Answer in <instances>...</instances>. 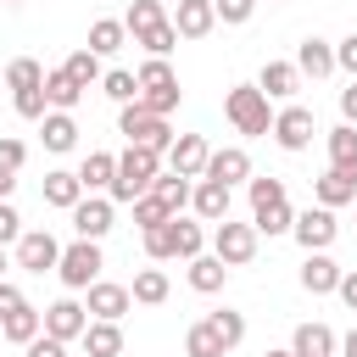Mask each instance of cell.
<instances>
[{
  "instance_id": "6da1fadb",
  "label": "cell",
  "mask_w": 357,
  "mask_h": 357,
  "mask_svg": "<svg viewBox=\"0 0 357 357\" xmlns=\"http://www.w3.org/2000/svg\"><path fill=\"white\" fill-rule=\"evenodd\" d=\"M156 173H162V151H151V145H128V151L117 156V178H112V190H106V195L134 206V201L151 190V178H156Z\"/></svg>"
},
{
  "instance_id": "7a4b0ae2",
  "label": "cell",
  "mask_w": 357,
  "mask_h": 357,
  "mask_svg": "<svg viewBox=\"0 0 357 357\" xmlns=\"http://www.w3.org/2000/svg\"><path fill=\"white\" fill-rule=\"evenodd\" d=\"M223 117L240 128V134H273V106H268V95L257 89V84H234L229 95H223Z\"/></svg>"
},
{
  "instance_id": "3957f363",
  "label": "cell",
  "mask_w": 357,
  "mask_h": 357,
  "mask_svg": "<svg viewBox=\"0 0 357 357\" xmlns=\"http://www.w3.org/2000/svg\"><path fill=\"white\" fill-rule=\"evenodd\" d=\"M117 134H128V145H151V151H162V156H167V145L178 139V134L167 128V117H156V112L139 106V100H128V106L117 112Z\"/></svg>"
},
{
  "instance_id": "277c9868",
  "label": "cell",
  "mask_w": 357,
  "mask_h": 357,
  "mask_svg": "<svg viewBox=\"0 0 357 357\" xmlns=\"http://www.w3.org/2000/svg\"><path fill=\"white\" fill-rule=\"evenodd\" d=\"M134 78H139V106H151L156 117H167L178 106V73L167 67V56H151Z\"/></svg>"
},
{
  "instance_id": "5b68a950",
  "label": "cell",
  "mask_w": 357,
  "mask_h": 357,
  "mask_svg": "<svg viewBox=\"0 0 357 357\" xmlns=\"http://www.w3.org/2000/svg\"><path fill=\"white\" fill-rule=\"evenodd\" d=\"M100 240H73V245H61V262H56V279L67 284V290H89L95 279H100Z\"/></svg>"
},
{
  "instance_id": "8992f818",
  "label": "cell",
  "mask_w": 357,
  "mask_h": 357,
  "mask_svg": "<svg viewBox=\"0 0 357 357\" xmlns=\"http://www.w3.org/2000/svg\"><path fill=\"white\" fill-rule=\"evenodd\" d=\"M212 251H218L229 268H245V262L257 257V223H234V218H223V223L212 229Z\"/></svg>"
},
{
  "instance_id": "52a82bcc",
  "label": "cell",
  "mask_w": 357,
  "mask_h": 357,
  "mask_svg": "<svg viewBox=\"0 0 357 357\" xmlns=\"http://www.w3.org/2000/svg\"><path fill=\"white\" fill-rule=\"evenodd\" d=\"M56 262H61L56 234H50V229H22V240H17V268H22V273H56Z\"/></svg>"
},
{
  "instance_id": "ba28073f",
  "label": "cell",
  "mask_w": 357,
  "mask_h": 357,
  "mask_svg": "<svg viewBox=\"0 0 357 357\" xmlns=\"http://www.w3.org/2000/svg\"><path fill=\"white\" fill-rule=\"evenodd\" d=\"M312 134H318V117H312L307 106H284V112H273V139H279V151H307Z\"/></svg>"
},
{
  "instance_id": "9c48e42d",
  "label": "cell",
  "mask_w": 357,
  "mask_h": 357,
  "mask_svg": "<svg viewBox=\"0 0 357 357\" xmlns=\"http://www.w3.org/2000/svg\"><path fill=\"white\" fill-rule=\"evenodd\" d=\"M290 234L301 240V251H329L335 234H340V223H335L329 206H307V212H296V229Z\"/></svg>"
},
{
  "instance_id": "30bf717a",
  "label": "cell",
  "mask_w": 357,
  "mask_h": 357,
  "mask_svg": "<svg viewBox=\"0 0 357 357\" xmlns=\"http://www.w3.org/2000/svg\"><path fill=\"white\" fill-rule=\"evenodd\" d=\"M84 329H89V307L84 301H73V296H61V301H50L45 307V335H56V340H84Z\"/></svg>"
},
{
  "instance_id": "8fae6325",
  "label": "cell",
  "mask_w": 357,
  "mask_h": 357,
  "mask_svg": "<svg viewBox=\"0 0 357 357\" xmlns=\"http://www.w3.org/2000/svg\"><path fill=\"white\" fill-rule=\"evenodd\" d=\"M112 195H84L78 206H73V229H78V240H106L112 234Z\"/></svg>"
},
{
  "instance_id": "7c38bea8",
  "label": "cell",
  "mask_w": 357,
  "mask_h": 357,
  "mask_svg": "<svg viewBox=\"0 0 357 357\" xmlns=\"http://www.w3.org/2000/svg\"><path fill=\"white\" fill-rule=\"evenodd\" d=\"M206 156H212V145H206L201 134H178V139L167 145V167L184 173V178H201V173H206Z\"/></svg>"
},
{
  "instance_id": "4fadbf2b",
  "label": "cell",
  "mask_w": 357,
  "mask_h": 357,
  "mask_svg": "<svg viewBox=\"0 0 357 357\" xmlns=\"http://www.w3.org/2000/svg\"><path fill=\"white\" fill-rule=\"evenodd\" d=\"M201 178H218V184H229V190H234V184H251V156H245L240 145H223V151L206 156V173H201Z\"/></svg>"
},
{
  "instance_id": "5bb4252c",
  "label": "cell",
  "mask_w": 357,
  "mask_h": 357,
  "mask_svg": "<svg viewBox=\"0 0 357 357\" xmlns=\"http://www.w3.org/2000/svg\"><path fill=\"white\" fill-rule=\"evenodd\" d=\"M128 301H134V290H128V284L95 279V284H89V301H84V307H89V318H112V324H117V318L128 312Z\"/></svg>"
},
{
  "instance_id": "9a60e30c",
  "label": "cell",
  "mask_w": 357,
  "mask_h": 357,
  "mask_svg": "<svg viewBox=\"0 0 357 357\" xmlns=\"http://www.w3.org/2000/svg\"><path fill=\"white\" fill-rule=\"evenodd\" d=\"M173 28H178V39H206V33L218 28V6H212V0H178Z\"/></svg>"
},
{
  "instance_id": "2e32d148",
  "label": "cell",
  "mask_w": 357,
  "mask_h": 357,
  "mask_svg": "<svg viewBox=\"0 0 357 357\" xmlns=\"http://www.w3.org/2000/svg\"><path fill=\"white\" fill-rule=\"evenodd\" d=\"M257 89H262L268 100H290V95L301 89V67H296V61H268V67L257 73Z\"/></svg>"
},
{
  "instance_id": "e0dca14e",
  "label": "cell",
  "mask_w": 357,
  "mask_h": 357,
  "mask_svg": "<svg viewBox=\"0 0 357 357\" xmlns=\"http://www.w3.org/2000/svg\"><path fill=\"white\" fill-rule=\"evenodd\" d=\"M335 284H340V262H335L329 251H307V262H301V290L329 296Z\"/></svg>"
},
{
  "instance_id": "ac0fdd59",
  "label": "cell",
  "mask_w": 357,
  "mask_h": 357,
  "mask_svg": "<svg viewBox=\"0 0 357 357\" xmlns=\"http://www.w3.org/2000/svg\"><path fill=\"white\" fill-rule=\"evenodd\" d=\"M290 351H296V357H335V351H340V340H335V329H329V324H296Z\"/></svg>"
},
{
  "instance_id": "d6986e66",
  "label": "cell",
  "mask_w": 357,
  "mask_h": 357,
  "mask_svg": "<svg viewBox=\"0 0 357 357\" xmlns=\"http://www.w3.org/2000/svg\"><path fill=\"white\" fill-rule=\"evenodd\" d=\"M190 206H195V218H201V223H223V218H229V184L201 178V184H195V195H190Z\"/></svg>"
},
{
  "instance_id": "ffe728a7",
  "label": "cell",
  "mask_w": 357,
  "mask_h": 357,
  "mask_svg": "<svg viewBox=\"0 0 357 357\" xmlns=\"http://www.w3.org/2000/svg\"><path fill=\"white\" fill-rule=\"evenodd\" d=\"M84 357H123V329L112 318H89L84 329Z\"/></svg>"
},
{
  "instance_id": "44dd1931",
  "label": "cell",
  "mask_w": 357,
  "mask_h": 357,
  "mask_svg": "<svg viewBox=\"0 0 357 357\" xmlns=\"http://www.w3.org/2000/svg\"><path fill=\"white\" fill-rule=\"evenodd\" d=\"M296 67H301V78H329V73H335V45L301 39V45H296Z\"/></svg>"
},
{
  "instance_id": "7402d4cb",
  "label": "cell",
  "mask_w": 357,
  "mask_h": 357,
  "mask_svg": "<svg viewBox=\"0 0 357 357\" xmlns=\"http://www.w3.org/2000/svg\"><path fill=\"white\" fill-rule=\"evenodd\" d=\"M39 134H45V151H73L78 145V123H73V112H45L39 117Z\"/></svg>"
},
{
  "instance_id": "603a6c76",
  "label": "cell",
  "mask_w": 357,
  "mask_h": 357,
  "mask_svg": "<svg viewBox=\"0 0 357 357\" xmlns=\"http://www.w3.org/2000/svg\"><path fill=\"white\" fill-rule=\"evenodd\" d=\"M78 201H84V178H78V173H61V167H56V173H45V206L73 212Z\"/></svg>"
},
{
  "instance_id": "cb8c5ba5",
  "label": "cell",
  "mask_w": 357,
  "mask_h": 357,
  "mask_svg": "<svg viewBox=\"0 0 357 357\" xmlns=\"http://www.w3.org/2000/svg\"><path fill=\"white\" fill-rule=\"evenodd\" d=\"M151 195H156L167 212H184V206H190V195H195V184H190L184 173H173V167H167V173H156V178H151Z\"/></svg>"
},
{
  "instance_id": "d4e9b609",
  "label": "cell",
  "mask_w": 357,
  "mask_h": 357,
  "mask_svg": "<svg viewBox=\"0 0 357 357\" xmlns=\"http://www.w3.org/2000/svg\"><path fill=\"white\" fill-rule=\"evenodd\" d=\"M251 223H257V234H290V229H296V212H290V201L279 195V201H257V206H251Z\"/></svg>"
},
{
  "instance_id": "484cf974",
  "label": "cell",
  "mask_w": 357,
  "mask_h": 357,
  "mask_svg": "<svg viewBox=\"0 0 357 357\" xmlns=\"http://www.w3.org/2000/svg\"><path fill=\"white\" fill-rule=\"evenodd\" d=\"M223 279H229V262H223L218 251H212V257H206V251H201V257H190V284H195L201 296H218V290H223Z\"/></svg>"
},
{
  "instance_id": "4316f807",
  "label": "cell",
  "mask_w": 357,
  "mask_h": 357,
  "mask_svg": "<svg viewBox=\"0 0 357 357\" xmlns=\"http://www.w3.org/2000/svg\"><path fill=\"white\" fill-rule=\"evenodd\" d=\"M312 190H318V206H329V212H335V206L357 201V173H340V167H329V173H324Z\"/></svg>"
},
{
  "instance_id": "83f0119b",
  "label": "cell",
  "mask_w": 357,
  "mask_h": 357,
  "mask_svg": "<svg viewBox=\"0 0 357 357\" xmlns=\"http://www.w3.org/2000/svg\"><path fill=\"white\" fill-rule=\"evenodd\" d=\"M128 45V22L123 17H100V22H89V50L95 56H117Z\"/></svg>"
},
{
  "instance_id": "f1b7e54d",
  "label": "cell",
  "mask_w": 357,
  "mask_h": 357,
  "mask_svg": "<svg viewBox=\"0 0 357 357\" xmlns=\"http://www.w3.org/2000/svg\"><path fill=\"white\" fill-rule=\"evenodd\" d=\"M0 329H6V340H11V346H28L33 335H45V312L22 301V307H17V312H11V318H6Z\"/></svg>"
},
{
  "instance_id": "f546056e",
  "label": "cell",
  "mask_w": 357,
  "mask_h": 357,
  "mask_svg": "<svg viewBox=\"0 0 357 357\" xmlns=\"http://www.w3.org/2000/svg\"><path fill=\"white\" fill-rule=\"evenodd\" d=\"M45 100H50V112H73L84 100V89L67 78V67H56V73H45Z\"/></svg>"
},
{
  "instance_id": "4dcf8cb0",
  "label": "cell",
  "mask_w": 357,
  "mask_h": 357,
  "mask_svg": "<svg viewBox=\"0 0 357 357\" xmlns=\"http://www.w3.org/2000/svg\"><path fill=\"white\" fill-rule=\"evenodd\" d=\"M78 178H84V190H112V178H117V156H112V151H89L84 167H78Z\"/></svg>"
},
{
  "instance_id": "1f68e13d",
  "label": "cell",
  "mask_w": 357,
  "mask_h": 357,
  "mask_svg": "<svg viewBox=\"0 0 357 357\" xmlns=\"http://www.w3.org/2000/svg\"><path fill=\"white\" fill-rule=\"evenodd\" d=\"M329 167H340V173H357V128H351V123L329 128Z\"/></svg>"
},
{
  "instance_id": "d6a6232c",
  "label": "cell",
  "mask_w": 357,
  "mask_h": 357,
  "mask_svg": "<svg viewBox=\"0 0 357 357\" xmlns=\"http://www.w3.org/2000/svg\"><path fill=\"white\" fill-rule=\"evenodd\" d=\"M128 290H134V301H145V307H162L173 284H167V273H162V268H139Z\"/></svg>"
},
{
  "instance_id": "836d02e7",
  "label": "cell",
  "mask_w": 357,
  "mask_h": 357,
  "mask_svg": "<svg viewBox=\"0 0 357 357\" xmlns=\"http://www.w3.org/2000/svg\"><path fill=\"white\" fill-rule=\"evenodd\" d=\"M223 351H229V346L218 340V329H212L206 318L184 329V357H223Z\"/></svg>"
},
{
  "instance_id": "e575fe53",
  "label": "cell",
  "mask_w": 357,
  "mask_h": 357,
  "mask_svg": "<svg viewBox=\"0 0 357 357\" xmlns=\"http://www.w3.org/2000/svg\"><path fill=\"white\" fill-rule=\"evenodd\" d=\"M61 67H67V78H73L78 89H89V84H100V78H106V73H100V56H95L89 45H84V50H73Z\"/></svg>"
},
{
  "instance_id": "d590c367",
  "label": "cell",
  "mask_w": 357,
  "mask_h": 357,
  "mask_svg": "<svg viewBox=\"0 0 357 357\" xmlns=\"http://www.w3.org/2000/svg\"><path fill=\"white\" fill-rule=\"evenodd\" d=\"M6 89H11V95H22V89H45V67H39L33 56H17V61L6 67Z\"/></svg>"
},
{
  "instance_id": "8d00e7d4",
  "label": "cell",
  "mask_w": 357,
  "mask_h": 357,
  "mask_svg": "<svg viewBox=\"0 0 357 357\" xmlns=\"http://www.w3.org/2000/svg\"><path fill=\"white\" fill-rule=\"evenodd\" d=\"M123 22H128V39H139L145 28H156V22H167V6H162V0H134V6L123 11Z\"/></svg>"
},
{
  "instance_id": "74e56055",
  "label": "cell",
  "mask_w": 357,
  "mask_h": 357,
  "mask_svg": "<svg viewBox=\"0 0 357 357\" xmlns=\"http://www.w3.org/2000/svg\"><path fill=\"white\" fill-rule=\"evenodd\" d=\"M139 234H145V257H151V262H167V257H178L173 218H167V223H151V229H139Z\"/></svg>"
},
{
  "instance_id": "f35d334b",
  "label": "cell",
  "mask_w": 357,
  "mask_h": 357,
  "mask_svg": "<svg viewBox=\"0 0 357 357\" xmlns=\"http://www.w3.org/2000/svg\"><path fill=\"white\" fill-rule=\"evenodd\" d=\"M173 240H178V257H184V262H190V257H201V245H206L201 223H195V218H184V212H173Z\"/></svg>"
},
{
  "instance_id": "ab89813d",
  "label": "cell",
  "mask_w": 357,
  "mask_h": 357,
  "mask_svg": "<svg viewBox=\"0 0 357 357\" xmlns=\"http://www.w3.org/2000/svg\"><path fill=\"white\" fill-rule=\"evenodd\" d=\"M206 324H212V329H218V340H223V346H229V351H234V346H240V340H245V318H240V312H234V307H218V312H206Z\"/></svg>"
},
{
  "instance_id": "60d3db41",
  "label": "cell",
  "mask_w": 357,
  "mask_h": 357,
  "mask_svg": "<svg viewBox=\"0 0 357 357\" xmlns=\"http://www.w3.org/2000/svg\"><path fill=\"white\" fill-rule=\"evenodd\" d=\"M134 45H145V56H167V50L178 45V28H173V17H167V22H156V28H145Z\"/></svg>"
},
{
  "instance_id": "b9f144b4",
  "label": "cell",
  "mask_w": 357,
  "mask_h": 357,
  "mask_svg": "<svg viewBox=\"0 0 357 357\" xmlns=\"http://www.w3.org/2000/svg\"><path fill=\"white\" fill-rule=\"evenodd\" d=\"M100 89L117 100V106H128V100H139V78L134 73H123V67H112L106 78H100Z\"/></svg>"
},
{
  "instance_id": "7bdbcfd3",
  "label": "cell",
  "mask_w": 357,
  "mask_h": 357,
  "mask_svg": "<svg viewBox=\"0 0 357 357\" xmlns=\"http://www.w3.org/2000/svg\"><path fill=\"white\" fill-rule=\"evenodd\" d=\"M167 218H173V212H167V206H162V201H156L151 190H145V195L134 201V223H139V229H151V223H167Z\"/></svg>"
},
{
  "instance_id": "ee69618b",
  "label": "cell",
  "mask_w": 357,
  "mask_h": 357,
  "mask_svg": "<svg viewBox=\"0 0 357 357\" xmlns=\"http://www.w3.org/2000/svg\"><path fill=\"white\" fill-rule=\"evenodd\" d=\"M212 6H218V22H229V28L251 22V11H257V0H212Z\"/></svg>"
},
{
  "instance_id": "f6af8a7d",
  "label": "cell",
  "mask_w": 357,
  "mask_h": 357,
  "mask_svg": "<svg viewBox=\"0 0 357 357\" xmlns=\"http://www.w3.org/2000/svg\"><path fill=\"white\" fill-rule=\"evenodd\" d=\"M22 162H28V145H22V139H11V134H0V167H11V173H17Z\"/></svg>"
},
{
  "instance_id": "bcb514c9",
  "label": "cell",
  "mask_w": 357,
  "mask_h": 357,
  "mask_svg": "<svg viewBox=\"0 0 357 357\" xmlns=\"http://www.w3.org/2000/svg\"><path fill=\"white\" fill-rule=\"evenodd\" d=\"M11 240H22V218L11 201H0V245H11Z\"/></svg>"
},
{
  "instance_id": "7dc6e473",
  "label": "cell",
  "mask_w": 357,
  "mask_h": 357,
  "mask_svg": "<svg viewBox=\"0 0 357 357\" xmlns=\"http://www.w3.org/2000/svg\"><path fill=\"white\" fill-rule=\"evenodd\" d=\"M22 351H28V357H67V340H56V335H33Z\"/></svg>"
},
{
  "instance_id": "c3c4849f",
  "label": "cell",
  "mask_w": 357,
  "mask_h": 357,
  "mask_svg": "<svg viewBox=\"0 0 357 357\" xmlns=\"http://www.w3.org/2000/svg\"><path fill=\"white\" fill-rule=\"evenodd\" d=\"M245 190H251V206H257V201H279V195H284V178H251Z\"/></svg>"
},
{
  "instance_id": "681fc988",
  "label": "cell",
  "mask_w": 357,
  "mask_h": 357,
  "mask_svg": "<svg viewBox=\"0 0 357 357\" xmlns=\"http://www.w3.org/2000/svg\"><path fill=\"white\" fill-rule=\"evenodd\" d=\"M22 301H28V296H22V290H17L11 279H0V324H6V318H11V312H17Z\"/></svg>"
},
{
  "instance_id": "f907efd6",
  "label": "cell",
  "mask_w": 357,
  "mask_h": 357,
  "mask_svg": "<svg viewBox=\"0 0 357 357\" xmlns=\"http://www.w3.org/2000/svg\"><path fill=\"white\" fill-rule=\"evenodd\" d=\"M335 67H346V73L357 78V33H346V39L335 45Z\"/></svg>"
},
{
  "instance_id": "816d5d0a",
  "label": "cell",
  "mask_w": 357,
  "mask_h": 357,
  "mask_svg": "<svg viewBox=\"0 0 357 357\" xmlns=\"http://www.w3.org/2000/svg\"><path fill=\"white\" fill-rule=\"evenodd\" d=\"M340 117H346V123L357 128V78H351V84L340 89Z\"/></svg>"
},
{
  "instance_id": "f5cc1de1",
  "label": "cell",
  "mask_w": 357,
  "mask_h": 357,
  "mask_svg": "<svg viewBox=\"0 0 357 357\" xmlns=\"http://www.w3.org/2000/svg\"><path fill=\"white\" fill-rule=\"evenodd\" d=\"M335 296H340V301H346V307L357 312V273H340V284H335Z\"/></svg>"
},
{
  "instance_id": "db71d44e",
  "label": "cell",
  "mask_w": 357,
  "mask_h": 357,
  "mask_svg": "<svg viewBox=\"0 0 357 357\" xmlns=\"http://www.w3.org/2000/svg\"><path fill=\"white\" fill-rule=\"evenodd\" d=\"M11 190H17V173H11V167H0V201H11Z\"/></svg>"
},
{
  "instance_id": "11a10c76",
  "label": "cell",
  "mask_w": 357,
  "mask_h": 357,
  "mask_svg": "<svg viewBox=\"0 0 357 357\" xmlns=\"http://www.w3.org/2000/svg\"><path fill=\"white\" fill-rule=\"evenodd\" d=\"M340 357H357V324H351V329L340 335Z\"/></svg>"
},
{
  "instance_id": "9f6ffc18",
  "label": "cell",
  "mask_w": 357,
  "mask_h": 357,
  "mask_svg": "<svg viewBox=\"0 0 357 357\" xmlns=\"http://www.w3.org/2000/svg\"><path fill=\"white\" fill-rule=\"evenodd\" d=\"M262 357H296V351H290V346H284V351H262Z\"/></svg>"
},
{
  "instance_id": "6f0895ef",
  "label": "cell",
  "mask_w": 357,
  "mask_h": 357,
  "mask_svg": "<svg viewBox=\"0 0 357 357\" xmlns=\"http://www.w3.org/2000/svg\"><path fill=\"white\" fill-rule=\"evenodd\" d=\"M0 279H6V245H0Z\"/></svg>"
},
{
  "instance_id": "680465c9",
  "label": "cell",
  "mask_w": 357,
  "mask_h": 357,
  "mask_svg": "<svg viewBox=\"0 0 357 357\" xmlns=\"http://www.w3.org/2000/svg\"><path fill=\"white\" fill-rule=\"evenodd\" d=\"M0 346H6V329H0Z\"/></svg>"
},
{
  "instance_id": "91938a15",
  "label": "cell",
  "mask_w": 357,
  "mask_h": 357,
  "mask_svg": "<svg viewBox=\"0 0 357 357\" xmlns=\"http://www.w3.org/2000/svg\"><path fill=\"white\" fill-rule=\"evenodd\" d=\"M6 6H22V0H6Z\"/></svg>"
}]
</instances>
